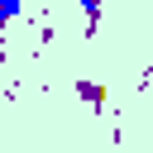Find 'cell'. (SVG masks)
<instances>
[{
	"label": "cell",
	"instance_id": "obj_1",
	"mask_svg": "<svg viewBox=\"0 0 153 153\" xmlns=\"http://www.w3.org/2000/svg\"><path fill=\"white\" fill-rule=\"evenodd\" d=\"M24 10V0H0V48H5V29H10V19Z\"/></svg>",
	"mask_w": 153,
	"mask_h": 153
},
{
	"label": "cell",
	"instance_id": "obj_2",
	"mask_svg": "<svg viewBox=\"0 0 153 153\" xmlns=\"http://www.w3.org/2000/svg\"><path fill=\"white\" fill-rule=\"evenodd\" d=\"M76 5H81V10H86V14H91V19H96V10H100V5H105V0H76Z\"/></svg>",
	"mask_w": 153,
	"mask_h": 153
}]
</instances>
